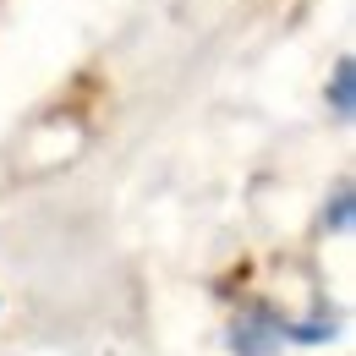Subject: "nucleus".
Returning <instances> with one entry per match:
<instances>
[{"instance_id": "2", "label": "nucleus", "mask_w": 356, "mask_h": 356, "mask_svg": "<svg viewBox=\"0 0 356 356\" xmlns=\"http://www.w3.org/2000/svg\"><path fill=\"white\" fill-rule=\"evenodd\" d=\"M329 110H334L340 121L356 115V60L351 55H340V66H334V77H329Z\"/></svg>"}, {"instance_id": "1", "label": "nucleus", "mask_w": 356, "mask_h": 356, "mask_svg": "<svg viewBox=\"0 0 356 356\" xmlns=\"http://www.w3.org/2000/svg\"><path fill=\"white\" fill-rule=\"evenodd\" d=\"M274 346H280V318L274 312H252L236 329V356H268Z\"/></svg>"}, {"instance_id": "3", "label": "nucleus", "mask_w": 356, "mask_h": 356, "mask_svg": "<svg viewBox=\"0 0 356 356\" xmlns=\"http://www.w3.org/2000/svg\"><path fill=\"white\" fill-rule=\"evenodd\" d=\"M323 225H329V230H346V225H351V186L334 192V209L323 214Z\"/></svg>"}]
</instances>
